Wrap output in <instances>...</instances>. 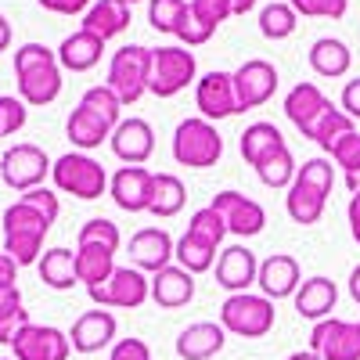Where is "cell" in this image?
<instances>
[{"label":"cell","mask_w":360,"mask_h":360,"mask_svg":"<svg viewBox=\"0 0 360 360\" xmlns=\"http://www.w3.org/2000/svg\"><path fill=\"white\" fill-rule=\"evenodd\" d=\"M15 79H18V98L33 108H44L58 101L62 94V65L58 54L44 44H22L15 51Z\"/></svg>","instance_id":"obj_1"},{"label":"cell","mask_w":360,"mask_h":360,"mask_svg":"<svg viewBox=\"0 0 360 360\" xmlns=\"http://www.w3.org/2000/svg\"><path fill=\"white\" fill-rule=\"evenodd\" d=\"M332 188H335V166H332V159H321V155L307 159L303 166H299L288 195H285L288 217L299 227H314L324 217V205H328Z\"/></svg>","instance_id":"obj_2"},{"label":"cell","mask_w":360,"mask_h":360,"mask_svg":"<svg viewBox=\"0 0 360 360\" xmlns=\"http://www.w3.org/2000/svg\"><path fill=\"white\" fill-rule=\"evenodd\" d=\"M51 231V220L33 209L29 202H15L4 209V252L18 263V266H29V263H40L44 256V238Z\"/></svg>","instance_id":"obj_3"},{"label":"cell","mask_w":360,"mask_h":360,"mask_svg":"<svg viewBox=\"0 0 360 360\" xmlns=\"http://www.w3.org/2000/svg\"><path fill=\"white\" fill-rule=\"evenodd\" d=\"M224 155V137L217 130V123L195 115V119H180L176 130H173V159L180 166H191V169H209L217 166Z\"/></svg>","instance_id":"obj_4"},{"label":"cell","mask_w":360,"mask_h":360,"mask_svg":"<svg viewBox=\"0 0 360 360\" xmlns=\"http://www.w3.org/2000/svg\"><path fill=\"white\" fill-rule=\"evenodd\" d=\"M274 303L266 295H256V292H238V295H227L224 307H220V324L224 332L238 335V339H263L274 332Z\"/></svg>","instance_id":"obj_5"},{"label":"cell","mask_w":360,"mask_h":360,"mask_svg":"<svg viewBox=\"0 0 360 360\" xmlns=\"http://www.w3.org/2000/svg\"><path fill=\"white\" fill-rule=\"evenodd\" d=\"M148 72H152V47L127 44L108 62V86L123 105H137L148 94Z\"/></svg>","instance_id":"obj_6"},{"label":"cell","mask_w":360,"mask_h":360,"mask_svg":"<svg viewBox=\"0 0 360 360\" xmlns=\"http://www.w3.org/2000/svg\"><path fill=\"white\" fill-rule=\"evenodd\" d=\"M198 79V62L188 47L169 44L152 51V72H148V94L155 98H173L188 83Z\"/></svg>","instance_id":"obj_7"},{"label":"cell","mask_w":360,"mask_h":360,"mask_svg":"<svg viewBox=\"0 0 360 360\" xmlns=\"http://www.w3.org/2000/svg\"><path fill=\"white\" fill-rule=\"evenodd\" d=\"M51 176H54V188L65 191V195H76L83 202H94L108 191V173L101 162H94L83 152H69L62 155L54 166H51Z\"/></svg>","instance_id":"obj_8"},{"label":"cell","mask_w":360,"mask_h":360,"mask_svg":"<svg viewBox=\"0 0 360 360\" xmlns=\"http://www.w3.org/2000/svg\"><path fill=\"white\" fill-rule=\"evenodd\" d=\"M51 159L40 144H11L4 155H0V180L11 188V191H33V188H44V176L51 173Z\"/></svg>","instance_id":"obj_9"},{"label":"cell","mask_w":360,"mask_h":360,"mask_svg":"<svg viewBox=\"0 0 360 360\" xmlns=\"http://www.w3.org/2000/svg\"><path fill=\"white\" fill-rule=\"evenodd\" d=\"M86 295H90V303L101 307V310H108V307L137 310L152 299V278H144L137 266H115V274L98 288H86Z\"/></svg>","instance_id":"obj_10"},{"label":"cell","mask_w":360,"mask_h":360,"mask_svg":"<svg viewBox=\"0 0 360 360\" xmlns=\"http://www.w3.org/2000/svg\"><path fill=\"white\" fill-rule=\"evenodd\" d=\"M310 349L321 360H360V321H317L310 332Z\"/></svg>","instance_id":"obj_11"},{"label":"cell","mask_w":360,"mask_h":360,"mask_svg":"<svg viewBox=\"0 0 360 360\" xmlns=\"http://www.w3.org/2000/svg\"><path fill=\"white\" fill-rule=\"evenodd\" d=\"M108 195L123 213H148L155 198V173L144 166H123L108 176Z\"/></svg>","instance_id":"obj_12"},{"label":"cell","mask_w":360,"mask_h":360,"mask_svg":"<svg viewBox=\"0 0 360 360\" xmlns=\"http://www.w3.org/2000/svg\"><path fill=\"white\" fill-rule=\"evenodd\" d=\"M11 353L15 360H69L72 342L69 332L54 324H25L11 342Z\"/></svg>","instance_id":"obj_13"},{"label":"cell","mask_w":360,"mask_h":360,"mask_svg":"<svg viewBox=\"0 0 360 360\" xmlns=\"http://www.w3.org/2000/svg\"><path fill=\"white\" fill-rule=\"evenodd\" d=\"M278 90V69L266 62V58H249L234 69V94H238V108L249 112L259 108L274 98Z\"/></svg>","instance_id":"obj_14"},{"label":"cell","mask_w":360,"mask_h":360,"mask_svg":"<svg viewBox=\"0 0 360 360\" xmlns=\"http://www.w3.org/2000/svg\"><path fill=\"white\" fill-rule=\"evenodd\" d=\"M195 105H198L202 119H209V123L238 115L242 108H238V94H234V72H224V69L205 72L195 83Z\"/></svg>","instance_id":"obj_15"},{"label":"cell","mask_w":360,"mask_h":360,"mask_svg":"<svg viewBox=\"0 0 360 360\" xmlns=\"http://www.w3.org/2000/svg\"><path fill=\"white\" fill-rule=\"evenodd\" d=\"M217 209V213L224 217L227 224V234L234 238H256L263 227H266V213H263V205L242 191H220L213 202H209Z\"/></svg>","instance_id":"obj_16"},{"label":"cell","mask_w":360,"mask_h":360,"mask_svg":"<svg viewBox=\"0 0 360 360\" xmlns=\"http://www.w3.org/2000/svg\"><path fill=\"white\" fill-rule=\"evenodd\" d=\"M256 285H259V295H266L270 303H278V299H292V295L299 292V285H303L299 259L288 256V252H270V256L259 263Z\"/></svg>","instance_id":"obj_17"},{"label":"cell","mask_w":360,"mask_h":360,"mask_svg":"<svg viewBox=\"0 0 360 360\" xmlns=\"http://www.w3.org/2000/svg\"><path fill=\"white\" fill-rule=\"evenodd\" d=\"M176 242L166 227H141L130 238V263L141 270V274H159L173 263Z\"/></svg>","instance_id":"obj_18"},{"label":"cell","mask_w":360,"mask_h":360,"mask_svg":"<svg viewBox=\"0 0 360 360\" xmlns=\"http://www.w3.org/2000/svg\"><path fill=\"white\" fill-rule=\"evenodd\" d=\"M328 108H332V101L324 98V90L317 83H295L285 94V115L303 137H314V130Z\"/></svg>","instance_id":"obj_19"},{"label":"cell","mask_w":360,"mask_h":360,"mask_svg":"<svg viewBox=\"0 0 360 360\" xmlns=\"http://www.w3.org/2000/svg\"><path fill=\"white\" fill-rule=\"evenodd\" d=\"M108 144H112L115 159H123L127 166H144L148 159H152V152H155V130H152L148 119L130 115V119H123V123L112 130Z\"/></svg>","instance_id":"obj_20"},{"label":"cell","mask_w":360,"mask_h":360,"mask_svg":"<svg viewBox=\"0 0 360 360\" xmlns=\"http://www.w3.org/2000/svg\"><path fill=\"white\" fill-rule=\"evenodd\" d=\"M256 274H259V259L249 245H227L217 256V285L227 288L231 295L249 292V285H256Z\"/></svg>","instance_id":"obj_21"},{"label":"cell","mask_w":360,"mask_h":360,"mask_svg":"<svg viewBox=\"0 0 360 360\" xmlns=\"http://www.w3.org/2000/svg\"><path fill=\"white\" fill-rule=\"evenodd\" d=\"M115 332H119L115 317L98 307V310H86V314H79V317L72 321L69 342H72L76 353H86V356H90V353H101L105 346H112Z\"/></svg>","instance_id":"obj_22"},{"label":"cell","mask_w":360,"mask_h":360,"mask_svg":"<svg viewBox=\"0 0 360 360\" xmlns=\"http://www.w3.org/2000/svg\"><path fill=\"white\" fill-rule=\"evenodd\" d=\"M227 342V332L220 321H195L176 335V356L180 360H213Z\"/></svg>","instance_id":"obj_23"},{"label":"cell","mask_w":360,"mask_h":360,"mask_svg":"<svg viewBox=\"0 0 360 360\" xmlns=\"http://www.w3.org/2000/svg\"><path fill=\"white\" fill-rule=\"evenodd\" d=\"M292 303H295V314L299 317H307V321H324V317H332L335 303H339V285L332 278H307L303 285H299V292L292 295Z\"/></svg>","instance_id":"obj_24"},{"label":"cell","mask_w":360,"mask_h":360,"mask_svg":"<svg viewBox=\"0 0 360 360\" xmlns=\"http://www.w3.org/2000/svg\"><path fill=\"white\" fill-rule=\"evenodd\" d=\"M152 299H155V307H162V310L188 307L195 299V274H188L184 266L169 263L166 270L152 274Z\"/></svg>","instance_id":"obj_25"},{"label":"cell","mask_w":360,"mask_h":360,"mask_svg":"<svg viewBox=\"0 0 360 360\" xmlns=\"http://www.w3.org/2000/svg\"><path fill=\"white\" fill-rule=\"evenodd\" d=\"M112 130H115L112 119H105L101 112H94L90 105H83V101L72 108L69 123H65L69 141H72L76 148H83V152H90V148H101V144L112 137Z\"/></svg>","instance_id":"obj_26"},{"label":"cell","mask_w":360,"mask_h":360,"mask_svg":"<svg viewBox=\"0 0 360 360\" xmlns=\"http://www.w3.org/2000/svg\"><path fill=\"white\" fill-rule=\"evenodd\" d=\"M54 54H58V65H62V69H69V72H90V69L101 62L105 40L94 37V33H86V29H76L72 37L62 40V47H58Z\"/></svg>","instance_id":"obj_27"},{"label":"cell","mask_w":360,"mask_h":360,"mask_svg":"<svg viewBox=\"0 0 360 360\" xmlns=\"http://www.w3.org/2000/svg\"><path fill=\"white\" fill-rule=\"evenodd\" d=\"M130 22H134V11L123 4V0H94L90 11L83 15L79 29H86V33H94L101 40H112L119 33H127Z\"/></svg>","instance_id":"obj_28"},{"label":"cell","mask_w":360,"mask_h":360,"mask_svg":"<svg viewBox=\"0 0 360 360\" xmlns=\"http://www.w3.org/2000/svg\"><path fill=\"white\" fill-rule=\"evenodd\" d=\"M310 69L317 76H324V79H339V76H346L353 69V51L342 40H335V37H321L310 47Z\"/></svg>","instance_id":"obj_29"},{"label":"cell","mask_w":360,"mask_h":360,"mask_svg":"<svg viewBox=\"0 0 360 360\" xmlns=\"http://www.w3.org/2000/svg\"><path fill=\"white\" fill-rule=\"evenodd\" d=\"M40 270V281L54 292H69L72 285H79V274H76V252L58 245V249H47L37 263Z\"/></svg>","instance_id":"obj_30"},{"label":"cell","mask_w":360,"mask_h":360,"mask_svg":"<svg viewBox=\"0 0 360 360\" xmlns=\"http://www.w3.org/2000/svg\"><path fill=\"white\" fill-rule=\"evenodd\" d=\"M238 148H242V159L249 166H259L266 155H274L278 148H285V134L274 123H252V127H245Z\"/></svg>","instance_id":"obj_31"},{"label":"cell","mask_w":360,"mask_h":360,"mask_svg":"<svg viewBox=\"0 0 360 360\" xmlns=\"http://www.w3.org/2000/svg\"><path fill=\"white\" fill-rule=\"evenodd\" d=\"M76 274L86 288H98L115 274V252L101 245H76Z\"/></svg>","instance_id":"obj_32"},{"label":"cell","mask_w":360,"mask_h":360,"mask_svg":"<svg viewBox=\"0 0 360 360\" xmlns=\"http://www.w3.org/2000/svg\"><path fill=\"white\" fill-rule=\"evenodd\" d=\"M184 202H188L184 180H180L176 173H155V198H152V209H148V213L159 217V220H169L184 209Z\"/></svg>","instance_id":"obj_33"},{"label":"cell","mask_w":360,"mask_h":360,"mask_svg":"<svg viewBox=\"0 0 360 360\" xmlns=\"http://www.w3.org/2000/svg\"><path fill=\"white\" fill-rule=\"evenodd\" d=\"M25 324H33V321H29V310L22 307L18 285H0V342L11 346Z\"/></svg>","instance_id":"obj_34"},{"label":"cell","mask_w":360,"mask_h":360,"mask_svg":"<svg viewBox=\"0 0 360 360\" xmlns=\"http://www.w3.org/2000/svg\"><path fill=\"white\" fill-rule=\"evenodd\" d=\"M217 252L220 249H213V245H205L202 238H195V234H180L176 238V252H173V259H176V266H184L188 274H205V270H213L217 266Z\"/></svg>","instance_id":"obj_35"},{"label":"cell","mask_w":360,"mask_h":360,"mask_svg":"<svg viewBox=\"0 0 360 360\" xmlns=\"http://www.w3.org/2000/svg\"><path fill=\"white\" fill-rule=\"evenodd\" d=\"M349 134H356V123H353V119L342 112V108H328L324 112V119H321V123H317V130H314V144L321 148V152H328V155H332L335 152V144L342 141V137H349Z\"/></svg>","instance_id":"obj_36"},{"label":"cell","mask_w":360,"mask_h":360,"mask_svg":"<svg viewBox=\"0 0 360 360\" xmlns=\"http://www.w3.org/2000/svg\"><path fill=\"white\" fill-rule=\"evenodd\" d=\"M295 173H299V166H295V159H292V152H288V144L278 148L274 155H266V159L256 166V176L263 180L266 188H292Z\"/></svg>","instance_id":"obj_37"},{"label":"cell","mask_w":360,"mask_h":360,"mask_svg":"<svg viewBox=\"0 0 360 360\" xmlns=\"http://www.w3.org/2000/svg\"><path fill=\"white\" fill-rule=\"evenodd\" d=\"M299 25V15L288 8V4H266L259 11V33L266 40H288Z\"/></svg>","instance_id":"obj_38"},{"label":"cell","mask_w":360,"mask_h":360,"mask_svg":"<svg viewBox=\"0 0 360 360\" xmlns=\"http://www.w3.org/2000/svg\"><path fill=\"white\" fill-rule=\"evenodd\" d=\"M188 234L202 238L205 245L220 249L224 234H227V224H224V217L217 213L213 205H202V209H195V213H191V220H188Z\"/></svg>","instance_id":"obj_39"},{"label":"cell","mask_w":360,"mask_h":360,"mask_svg":"<svg viewBox=\"0 0 360 360\" xmlns=\"http://www.w3.org/2000/svg\"><path fill=\"white\" fill-rule=\"evenodd\" d=\"M76 245H101L108 252H119V245H123V234H119V227L105 217H94V220H86L76 234Z\"/></svg>","instance_id":"obj_40"},{"label":"cell","mask_w":360,"mask_h":360,"mask_svg":"<svg viewBox=\"0 0 360 360\" xmlns=\"http://www.w3.org/2000/svg\"><path fill=\"white\" fill-rule=\"evenodd\" d=\"M188 11V0H148V22H152L155 33H176L180 18Z\"/></svg>","instance_id":"obj_41"},{"label":"cell","mask_w":360,"mask_h":360,"mask_svg":"<svg viewBox=\"0 0 360 360\" xmlns=\"http://www.w3.org/2000/svg\"><path fill=\"white\" fill-rule=\"evenodd\" d=\"M288 8L299 15V18H346L349 11V0H288Z\"/></svg>","instance_id":"obj_42"},{"label":"cell","mask_w":360,"mask_h":360,"mask_svg":"<svg viewBox=\"0 0 360 360\" xmlns=\"http://www.w3.org/2000/svg\"><path fill=\"white\" fill-rule=\"evenodd\" d=\"M213 33H217V29L213 25H205L195 11H191V4H188V11H184V18H180V25H176V40H180V47H202V44H209V40H213Z\"/></svg>","instance_id":"obj_43"},{"label":"cell","mask_w":360,"mask_h":360,"mask_svg":"<svg viewBox=\"0 0 360 360\" xmlns=\"http://www.w3.org/2000/svg\"><path fill=\"white\" fill-rule=\"evenodd\" d=\"M79 101H83V105H90L94 112H101L105 119H112L115 127L123 123V115H119V112H123V101H119V98L112 94V86H108V83H101V86H90V90H83V98H79Z\"/></svg>","instance_id":"obj_44"},{"label":"cell","mask_w":360,"mask_h":360,"mask_svg":"<svg viewBox=\"0 0 360 360\" xmlns=\"http://www.w3.org/2000/svg\"><path fill=\"white\" fill-rule=\"evenodd\" d=\"M25 127V101L0 94V137H11Z\"/></svg>","instance_id":"obj_45"},{"label":"cell","mask_w":360,"mask_h":360,"mask_svg":"<svg viewBox=\"0 0 360 360\" xmlns=\"http://www.w3.org/2000/svg\"><path fill=\"white\" fill-rule=\"evenodd\" d=\"M335 166H342V173H360V134H349L335 144V152H332Z\"/></svg>","instance_id":"obj_46"},{"label":"cell","mask_w":360,"mask_h":360,"mask_svg":"<svg viewBox=\"0 0 360 360\" xmlns=\"http://www.w3.org/2000/svg\"><path fill=\"white\" fill-rule=\"evenodd\" d=\"M191 11H195L205 25L220 29V25L231 18V0H191Z\"/></svg>","instance_id":"obj_47"},{"label":"cell","mask_w":360,"mask_h":360,"mask_svg":"<svg viewBox=\"0 0 360 360\" xmlns=\"http://www.w3.org/2000/svg\"><path fill=\"white\" fill-rule=\"evenodd\" d=\"M22 202H29L33 209H40V213H44L51 224L58 220V209H62V205H58V195H54V191H47V188H33V191H25V195H22Z\"/></svg>","instance_id":"obj_48"},{"label":"cell","mask_w":360,"mask_h":360,"mask_svg":"<svg viewBox=\"0 0 360 360\" xmlns=\"http://www.w3.org/2000/svg\"><path fill=\"white\" fill-rule=\"evenodd\" d=\"M108 360H152V349H148L144 339H119L112 346Z\"/></svg>","instance_id":"obj_49"},{"label":"cell","mask_w":360,"mask_h":360,"mask_svg":"<svg viewBox=\"0 0 360 360\" xmlns=\"http://www.w3.org/2000/svg\"><path fill=\"white\" fill-rule=\"evenodd\" d=\"M44 11H54V15H86L94 0H37Z\"/></svg>","instance_id":"obj_50"},{"label":"cell","mask_w":360,"mask_h":360,"mask_svg":"<svg viewBox=\"0 0 360 360\" xmlns=\"http://www.w3.org/2000/svg\"><path fill=\"white\" fill-rule=\"evenodd\" d=\"M339 108L353 119V123H356V119H360V76L356 79H349L346 86H342V98H339Z\"/></svg>","instance_id":"obj_51"},{"label":"cell","mask_w":360,"mask_h":360,"mask_svg":"<svg viewBox=\"0 0 360 360\" xmlns=\"http://www.w3.org/2000/svg\"><path fill=\"white\" fill-rule=\"evenodd\" d=\"M346 220H349V234H353V242L360 245V195H353V198H349V205H346Z\"/></svg>","instance_id":"obj_52"},{"label":"cell","mask_w":360,"mask_h":360,"mask_svg":"<svg viewBox=\"0 0 360 360\" xmlns=\"http://www.w3.org/2000/svg\"><path fill=\"white\" fill-rule=\"evenodd\" d=\"M15 281H18V263L8 252H0V285H15Z\"/></svg>","instance_id":"obj_53"},{"label":"cell","mask_w":360,"mask_h":360,"mask_svg":"<svg viewBox=\"0 0 360 360\" xmlns=\"http://www.w3.org/2000/svg\"><path fill=\"white\" fill-rule=\"evenodd\" d=\"M349 295H353V303L360 307V263L349 270Z\"/></svg>","instance_id":"obj_54"},{"label":"cell","mask_w":360,"mask_h":360,"mask_svg":"<svg viewBox=\"0 0 360 360\" xmlns=\"http://www.w3.org/2000/svg\"><path fill=\"white\" fill-rule=\"evenodd\" d=\"M11 47V22L0 15V51H8Z\"/></svg>","instance_id":"obj_55"},{"label":"cell","mask_w":360,"mask_h":360,"mask_svg":"<svg viewBox=\"0 0 360 360\" xmlns=\"http://www.w3.org/2000/svg\"><path fill=\"white\" fill-rule=\"evenodd\" d=\"M256 8V0H231V15H249Z\"/></svg>","instance_id":"obj_56"},{"label":"cell","mask_w":360,"mask_h":360,"mask_svg":"<svg viewBox=\"0 0 360 360\" xmlns=\"http://www.w3.org/2000/svg\"><path fill=\"white\" fill-rule=\"evenodd\" d=\"M285 360H321V356H317L314 349H295V353H288Z\"/></svg>","instance_id":"obj_57"},{"label":"cell","mask_w":360,"mask_h":360,"mask_svg":"<svg viewBox=\"0 0 360 360\" xmlns=\"http://www.w3.org/2000/svg\"><path fill=\"white\" fill-rule=\"evenodd\" d=\"M346 188H349V195H360V173H349L346 176Z\"/></svg>","instance_id":"obj_58"},{"label":"cell","mask_w":360,"mask_h":360,"mask_svg":"<svg viewBox=\"0 0 360 360\" xmlns=\"http://www.w3.org/2000/svg\"><path fill=\"white\" fill-rule=\"evenodd\" d=\"M123 4H127V8H134V4H137V0H123Z\"/></svg>","instance_id":"obj_59"},{"label":"cell","mask_w":360,"mask_h":360,"mask_svg":"<svg viewBox=\"0 0 360 360\" xmlns=\"http://www.w3.org/2000/svg\"><path fill=\"white\" fill-rule=\"evenodd\" d=\"M0 360H15V356H0Z\"/></svg>","instance_id":"obj_60"}]
</instances>
